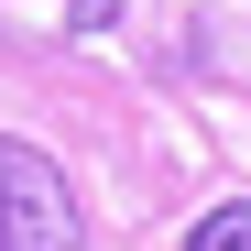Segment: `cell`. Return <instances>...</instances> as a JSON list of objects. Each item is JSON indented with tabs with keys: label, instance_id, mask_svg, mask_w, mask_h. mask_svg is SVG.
Returning a JSON list of instances; mask_svg holds the SVG:
<instances>
[{
	"label": "cell",
	"instance_id": "6da1fadb",
	"mask_svg": "<svg viewBox=\"0 0 251 251\" xmlns=\"http://www.w3.org/2000/svg\"><path fill=\"white\" fill-rule=\"evenodd\" d=\"M0 251H88L66 164L44 142H11V131H0Z\"/></svg>",
	"mask_w": 251,
	"mask_h": 251
},
{
	"label": "cell",
	"instance_id": "7a4b0ae2",
	"mask_svg": "<svg viewBox=\"0 0 251 251\" xmlns=\"http://www.w3.org/2000/svg\"><path fill=\"white\" fill-rule=\"evenodd\" d=\"M186 251H251V207L229 197V207H207V219L186 229Z\"/></svg>",
	"mask_w": 251,
	"mask_h": 251
}]
</instances>
